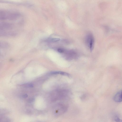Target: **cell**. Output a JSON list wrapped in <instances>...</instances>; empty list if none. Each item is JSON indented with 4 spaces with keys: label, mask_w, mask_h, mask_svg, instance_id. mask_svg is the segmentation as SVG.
<instances>
[{
    "label": "cell",
    "mask_w": 122,
    "mask_h": 122,
    "mask_svg": "<svg viewBox=\"0 0 122 122\" xmlns=\"http://www.w3.org/2000/svg\"><path fill=\"white\" fill-rule=\"evenodd\" d=\"M68 106L62 103H59L55 107L54 113L57 116H60L66 112Z\"/></svg>",
    "instance_id": "1"
},
{
    "label": "cell",
    "mask_w": 122,
    "mask_h": 122,
    "mask_svg": "<svg viewBox=\"0 0 122 122\" xmlns=\"http://www.w3.org/2000/svg\"><path fill=\"white\" fill-rule=\"evenodd\" d=\"M87 42L90 50L92 51L93 49L94 43L93 38L92 35L89 34L87 37Z\"/></svg>",
    "instance_id": "2"
},
{
    "label": "cell",
    "mask_w": 122,
    "mask_h": 122,
    "mask_svg": "<svg viewBox=\"0 0 122 122\" xmlns=\"http://www.w3.org/2000/svg\"><path fill=\"white\" fill-rule=\"evenodd\" d=\"M113 100L116 102H122V90L119 91L115 94Z\"/></svg>",
    "instance_id": "3"
},
{
    "label": "cell",
    "mask_w": 122,
    "mask_h": 122,
    "mask_svg": "<svg viewBox=\"0 0 122 122\" xmlns=\"http://www.w3.org/2000/svg\"><path fill=\"white\" fill-rule=\"evenodd\" d=\"M51 74H59L61 75L66 76H70V75L68 73L66 72L61 71H53L51 73Z\"/></svg>",
    "instance_id": "4"
},
{
    "label": "cell",
    "mask_w": 122,
    "mask_h": 122,
    "mask_svg": "<svg viewBox=\"0 0 122 122\" xmlns=\"http://www.w3.org/2000/svg\"><path fill=\"white\" fill-rule=\"evenodd\" d=\"M114 120L116 122H122V120L117 117H115Z\"/></svg>",
    "instance_id": "5"
},
{
    "label": "cell",
    "mask_w": 122,
    "mask_h": 122,
    "mask_svg": "<svg viewBox=\"0 0 122 122\" xmlns=\"http://www.w3.org/2000/svg\"><path fill=\"white\" fill-rule=\"evenodd\" d=\"M57 51L58 52L60 53H62L64 51L63 49L60 48L58 49Z\"/></svg>",
    "instance_id": "6"
},
{
    "label": "cell",
    "mask_w": 122,
    "mask_h": 122,
    "mask_svg": "<svg viewBox=\"0 0 122 122\" xmlns=\"http://www.w3.org/2000/svg\"><path fill=\"white\" fill-rule=\"evenodd\" d=\"M28 96L26 94H25L23 96V97L24 98L27 97Z\"/></svg>",
    "instance_id": "7"
}]
</instances>
